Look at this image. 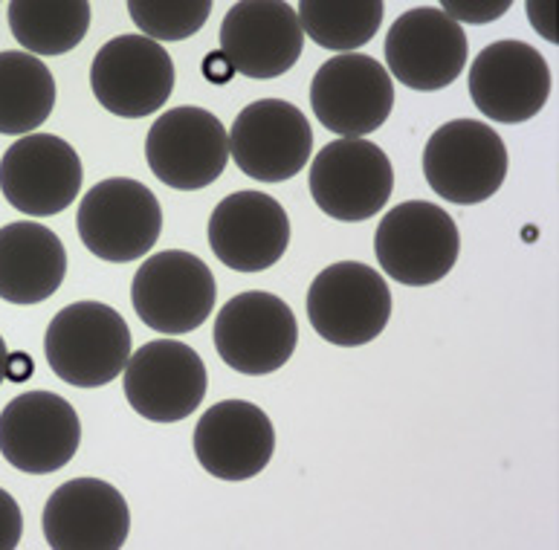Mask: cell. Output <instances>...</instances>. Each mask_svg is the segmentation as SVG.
Listing matches in <instances>:
<instances>
[{"label": "cell", "mask_w": 559, "mask_h": 550, "mask_svg": "<svg viewBox=\"0 0 559 550\" xmlns=\"http://www.w3.org/2000/svg\"><path fill=\"white\" fill-rule=\"evenodd\" d=\"M128 406L151 423H177L201 409L210 374L201 354L177 339H154L131 354L122 371Z\"/></svg>", "instance_id": "11"}, {"label": "cell", "mask_w": 559, "mask_h": 550, "mask_svg": "<svg viewBox=\"0 0 559 550\" xmlns=\"http://www.w3.org/2000/svg\"><path fill=\"white\" fill-rule=\"evenodd\" d=\"M24 536V513L7 490H0V550L17 548Z\"/></svg>", "instance_id": "28"}, {"label": "cell", "mask_w": 559, "mask_h": 550, "mask_svg": "<svg viewBox=\"0 0 559 550\" xmlns=\"http://www.w3.org/2000/svg\"><path fill=\"white\" fill-rule=\"evenodd\" d=\"M301 33L322 50H334L340 56L354 52L380 33L385 15V3L362 0V3H325V0H305L299 9Z\"/></svg>", "instance_id": "25"}, {"label": "cell", "mask_w": 559, "mask_h": 550, "mask_svg": "<svg viewBox=\"0 0 559 550\" xmlns=\"http://www.w3.org/2000/svg\"><path fill=\"white\" fill-rule=\"evenodd\" d=\"M9 29L29 56H64L84 41L91 29V3H35L12 0L7 9Z\"/></svg>", "instance_id": "24"}, {"label": "cell", "mask_w": 559, "mask_h": 550, "mask_svg": "<svg viewBox=\"0 0 559 550\" xmlns=\"http://www.w3.org/2000/svg\"><path fill=\"white\" fill-rule=\"evenodd\" d=\"M7 366H9V348L3 343V336H0V385L7 380Z\"/></svg>", "instance_id": "32"}, {"label": "cell", "mask_w": 559, "mask_h": 550, "mask_svg": "<svg viewBox=\"0 0 559 550\" xmlns=\"http://www.w3.org/2000/svg\"><path fill=\"white\" fill-rule=\"evenodd\" d=\"M308 319L328 345L359 348L374 343L392 319V290L362 261H340L313 278Z\"/></svg>", "instance_id": "5"}, {"label": "cell", "mask_w": 559, "mask_h": 550, "mask_svg": "<svg viewBox=\"0 0 559 550\" xmlns=\"http://www.w3.org/2000/svg\"><path fill=\"white\" fill-rule=\"evenodd\" d=\"M217 284L212 270L186 250L151 255L131 282V304L140 322L163 336L192 334L212 316Z\"/></svg>", "instance_id": "6"}, {"label": "cell", "mask_w": 559, "mask_h": 550, "mask_svg": "<svg viewBox=\"0 0 559 550\" xmlns=\"http://www.w3.org/2000/svg\"><path fill=\"white\" fill-rule=\"evenodd\" d=\"M91 91L114 117H151L175 91V61L145 35H117L93 59Z\"/></svg>", "instance_id": "12"}, {"label": "cell", "mask_w": 559, "mask_h": 550, "mask_svg": "<svg viewBox=\"0 0 559 550\" xmlns=\"http://www.w3.org/2000/svg\"><path fill=\"white\" fill-rule=\"evenodd\" d=\"M377 264L406 287H429L452 273L461 252L459 226L447 208L406 201L389 208L377 226Z\"/></svg>", "instance_id": "2"}, {"label": "cell", "mask_w": 559, "mask_h": 550, "mask_svg": "<svg viewBox=\"0 0 559 550\" xmlns=\"http://www.w3.org/2000/svg\"><path fill=\"white\" fill-rule=\"evenodd\" d=\"M131 327L102 301H75L59 310L44 334V357L61 383L102 388L126 371Z\"/></svg>", "instance_id": "1"}, {"label": "cell", "mask_w": 559, "mask_h": 550, "mask_svg": "<svg viewBox=\"0 0 559 550\" xmlns=\"http://www.w3.org/2000/svg\"><path fill=\"white\" fill-rule=\"evenodd\" d=\"M128 15L136 24L140 35H145L151 41H186L206 26L212 15V0H180V3L131 0Z\"/></svg>", "instance_id": "26"}, {"label": "cell", "mask_w": 559, "mask_h": 550, "mask_svg": "<svg viewBox=\"0 0 559 550\" xmlns=\"http://www.w3.org/2000/svg\"><path fill=\"white\" fill-rule=\"evenodd\" d=\"M310 198L328 217L359 224L383 212L392 198L394 168L371 140H334L310 163Z\"/></svg>", "instance_id": "9"}, {"label": "cell", "mask_w": 559, "mask_h": 550, "mask_svg": "<svg viewBox=\"0 0 559 550\" xmlns=\"http://www.w3.org/2000/svg\"><path fill=\"white\" fill-rule=\"evenodd\" d=\"M215 259L235 273H264L284 259L290 217L264 192H235L217 203L206 226Z\"/></svg>", "instance_id": "20"}, {"label": "cell", "mask_w": 559, "mask_h": 550, "mask_svg": "<svg viewBox=\"0 0 559 550\" xmlns=\"http://www.w3.org/2000/svg\"><path fill=\"white\" fill-rule=\"evenodd\" d=\"M82 159L61 136H21L0 159V192L24 215L52 217L64 212L82 192Z\"/></svg>", "instance_id": "16"}, {"label": "cell", "mask_w": 559, "mask_h": 550, "mask_svg": "<svg viewBox=\"0 0 559 550\" xmlns=\"http://www.w3.org/2000/svg\"><path fill=\"white\" fill-rule=\"evenodd\" d=\"M441 12L443 15H450L459 26H485L508 15L510 0H447V3H441Z\"/></svg>", "instance_id": "27"}, {"label": "cell", "mask_w": 559, "mask_h": 550, "mask_svg": "<svg viewBox=\"0 0 559 550\" xmlns=\"http://www.w3.org/2000/svg\"><path fill=\"white\" fill-rule=\"evenodd\" d=\"M276 429L255 403L221 400L194 426V458L221 481H250L267 469Z\"/></svg>", "instance_id": "21"}, {"label": "cell", "mask_w": 559, "mask_h": 550, "mask_svg": "<svg viewBox=\"0 0 559 550\" xmlns=\"http://www.w3.org/2000/svg\"><path fill=\"white\" fill-rule=\"evenodd\" d=\"M469 41L441 7L403 12L385 35V70L409 91L435 93L450 87L467 68Z\"/></svg>", "instance_id": "13"}, {"label": "cell", "mask_w": 559, "mask_h": 550, "mask_svg": "<svg viewBox=\"0 0 559 550\" xmlns=\"http://www.w3.org/2000/svg\"><path fill=\"white\" fill-rule=\"evenodd\" d=\"M29 374H33V362H29V357H24V354H9L7 380L21 383V380H26Z\"/></svg>", "instance_id": "31"}, {"label": "cell", "mask_w": 559, "mask_h": 550, "mask_svg": "<svg viewBox=\"0 0 559 550\" xmlns=\"http://www.w3.org/2000/svg\"><path fill=\"white\" fill-rule=\"evenodd\" d=\"M203 75H206V82L212 84H226L235 75V70L229 68V61L215 50L203 59Z\"/></svg>", "instance_id": "30"}, {"label": "cell", "mask_w": 559, "mask_h": 550, "mask_svg": "<svg viewBox=\"0 0 559 550\" xmlns=\"http://www.w3.org/2000/svg\"><path fill=\"white\" fill-rule=\"evenodd\" d=\"M82 443L79 415L52 392H24L0 411V455L26 476L68 467Z\"/></svg>", "instance_id": "15"}, {"label": "cell", "mask_w": 559, "mask_h": 550, "mask_svg": "<svg viewBox=\"0 0 559 550\" xmlns=\"http://www.w3.org/2000/svg\"><path fill=\"white\" fill-rule=\"evenodd\" d=\"M551 96V68L534 44L496 41L469 68V99L492 122L519 125L534 119Z\"/></svg>", "instance_id": "17"}, {"label": "cell", "mask_w": 559, "mask_h": 550, "mask_svg": "<svg viewBox=\"0 0 559 550\" xmlns=\"http://www.w3.org/2000/svg\"><path fill=\"white\" fill-rule=\"evenodd\" d=\"M75 229L84 250L108 264H128L154 250L163 232V206L148 186L131 177L102 180L82 198Z\"/></svg>", "instance_id": "4"}, {"label": "cell", "mask_w": 559, "mask_h": 550, "mask_svg": "<svg viewBox=\"0 0 559 550\" xmlns=\"http://www.w3.org/2000/svg\"><path fill=\"white\" fill-rule=\"evenodd\" d=\"M41 527L52 550H119L131 534V510L114 483L73 478L47 499Z\"/></svg>", "instance_id": "19"}, {"label": "cell", "mask_w": 559, "mask_h": 550, "mask_svg": "<svg viewBox=\"0 0 559 550\" xmlns=\"http://www.w3.org/2000/svg\"><path fill=\"white\" fill-rule=\"evenodd\" d=\"M56 79L24 50L0 52V134L29 136L52 117Z\"/></svg>", "instance_id": "23"}, {"label": "cell", "mask_w": 559, "mask_h": 550, "mask_svg": "<svg viewBox=\"0 0 559 550\" xmlns=\"http://www.w3.org/2000/svg\"><path fill=\"white\" fill-rule=\"evenodd\" d=\"M527 17H531V26H534L536 33L548 38L551 44H559L557 35V7L554 3H527Z\"/></svg>", "instance_id": "29"}, {"label": "cell", "mask_w": 559, "mask_h": 550, "mask_svg": "<svg viewBox=\"0 0 559 550\" xmlns=\"http://www.w3.org/2000/svg\"><path fill=\"white\" fill-rule=\"evenodd\" d=\"M508 148L481 119H452L429 136L424 177L438 198L459 206L490 201L508 177Z\"/></svg>", "instance_id": "3"}, {"label": "cell", "mask_w": 559, "mask_h": 550, "mask_svg": "<svg viewBox=\"0 0 559 550\" xmlns=\"http://www.w3.org/2000/svg\"><path fill=\"white\" fill-rule=\"evenodd\" d=\"M305 50L299 15L293 3L278 0H241L226 12L217 52L229 68L247 79H278Z\"/></svg>", "instance_id": "18"}, {"label": "cell", "mask_w": 559, "mask_h": 550, "mask_svg": "<svg viewBox=\"0 0 559 550\" xmlns=\"http://www.w3.org/2000/svg\"><path fill=\"white\" fill-rule=\"evenodd\" d=\"M145 159L159 183L177 192H198L224 175L229 131L210 110L180 105L159 113L148 128Z\"/></svg>", "instance_id": "8"}, {"label": "cell", "mask_w": 559, "mask_h": 550, "mask_svg": "<svg viewBox=\"0 0 559 550\" xmlns=\"http://www.w3.org/2000/svg\"><path fill=\"white\" fill-rule=\"evenodd\" d=\"M68 275V250L52 229L15 220L0 229V299L41 304L56 296Z\"/></svg>", "instance_id": "22"}, {"label": "cell", "mask_w": 559, "mask_h": 550, "mask_svg": "<svg viewBox=\"0 0 559 550\" xmlns=\"http://www.w3.org/2000/svg\"><path fill=\"white\" fill-rule=\"evenodd\" d=\"M296 345H299L296 316L290 304L273 292H238L226 301L215 319L217 357L238 374H273L290 362Z\"/></svg>", "instance_id": "7"}, {"label": "cell", "mask_w": 559, "mask_h": 550, "mask_svg": "<svg viewBox=\"0 0 559 550\" xmlns=\"http://www.w3.org/2000/svg\"><path fill=\"white\" fill-rule=\"evenodd\" d=\"M310 108L328 131L343 140H366L394 110L389 70L362 52L325 61L310 82Z\"/></svg>", "instance_id": "10"}, {"label": "cell", "mask_w": 559, "mask_h": 550, "mask_svg": "<svg viewBox=\"0 0 559 550\" xmlns=\"http://www.w3.org/2000/svg\"><path fill=\"white\" fill-rule=\"evenodd\" d=\"M313 131L308 117L284 99H259L238 113L229 157L255 183H284L308 166Z\"/></svg>", "instance_id": "14"}]
</instances>
